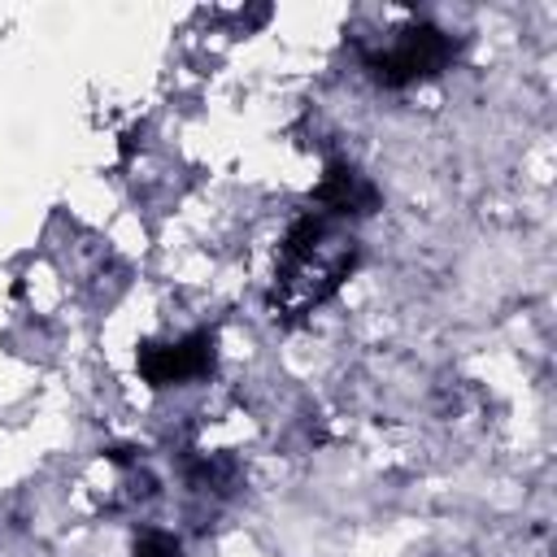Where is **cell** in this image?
<instances>
[{
	"label": "cell",
	"mask_w": 557,
	"mask_h": 557,
	"mask_svg": "<svg viewBox=\"0 0 557 557\" xmlns=\"http://www.w3.org/2000/svg\"><path fill=\"white\" fill-rule=\"evenodd\" d=\"M213 357V339L209 335H191L183 344H165V348H144L139 357V370L148 383L165 387V383H183L191 374H200Z\"/></svg>",
	"instance_id": "7a4b0ae2"
},
{
	"label": "cell",
	"mask_w": 557,
	"mask_h": 557,
	"mask_svg": "<svg viewBox=\"0 0 557 557\" xmlns=\"http://www.w3.org/2000/svg\"><path fill=\"white\" fill-rule=\"evenodd\" d=\"M453 57V44L444 30L435 26H409L387 52H379L370 65H374V78L387 83V87H405L413 78H426L435 74L444 61Z\"/></svg>",
	"instance_id": "6da1fadb"
},
{
	"label": "cell",
	"mask_w": 557,
	"mask_h": 557,
	"mask_svg": "<svg viewBox=\"0 0 557 557\" xmlns=\"http://www.w3.org/2000/svg\"><path fill=\"white\" fill-rule=\"evenodd\" d=\"M374 200H379L374 187L352 165H331L326 178L318 183V205H326L331 213H370Z\"/></svg>",
	"instance_id": "3957f363"
},
{
	"label": "cell",
	"mask_w": 557,
	"mask_h": 557,
	"mask_svg": "<svg viewBox=\"0 0 557 557\" xmlns=\"http://www.w3.org/2000/svg\"><path fill=\"white\" fill-rule=\"evenodd\" d=\"M135 553H139V557H178V540L165 535V531H148Z\"/></svg>",
	"instance_id": "277c9868"
}]
</instances>
